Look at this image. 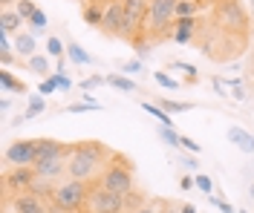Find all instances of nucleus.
Masks as SVG:
<instances>
[{
	"label": "nucleus",
	"instance_id": "27",
	"mask_svg": "<svg viewBox=\"0 0 254 213\" xmlns=\"http://www.w3.org/2000/svg\"><path fill=\"white\" fill-rule=\"evenodd\" d=\"M142 205H147V199H144L139 190H133V193H127V196H125V211H127V213L139 211Z\"/></svg>",
	"mask_w": 254,
	"mask_h": 213
},
{
	"label": "nucleus",
	"instance_id": "39",
	"mask_svg": "<svg viewBox=\"0 0 254 213\" xmlns=\"http://www.w3.org/2000/svg\"><path fill=\"white\" fill-rule=\"evenodd\" d=\"M159 208H162V202H150L147 199V205H142L139 211H133V213H159Z\"/></svg>",
	"mask_w": 254,
	"mask_h": 213
},
{
	"label": "nucleus",
	"instance_id": "15",
	"mask_svg": "<svg viewBox=\"0 0 254 213\" xmlns=\"http://www.w3.org/2000/svg\"><path fill=\"white\" fill-rule=\"evenodd\" d=\"M15 52H17V58H32V55H38V41H35V35H32L29 29L15 35Z\"/></svg>",
	"mask_w": 254,
	"mask_h": 213
},
{
	"label": "nucleus",
	"instance_id": "20",
	"mask_svg": "<svg viewBox=\"0 0 254 213\" xmlns=\"http://www.w3.org/2000/svg\"><path fill=\"white\" fill-rule=\"evenodd\" d=\"M66 58H69L72 64H78V66L93 64V55H90V52H84L75 41H66Z\"/></svg>",
	"mask_w": 254,
	"mask_h": 213
},
{
	"label": "nucleus",
	"instance_id": "25",
	"mask_svg": "<svg viewBox=\"0 0 254 213\" xmlns=\"http://www.w3.org/2000/svg\"><path fill=\"white\" fill-rule=\"evenodd\" d=\"M44 110H47V101L44 98H29V110L20 115L17 121H29V118H35V115H41Z\"/></svg>",
	"mask_w": 254,
	"mask_h": 213
},
{
	"label": "nucleus",
	"instance_id": "14",
	"mask_svg": "<svg viewBox=\"0 0 254 213\" xmlns=\"http://www.w3.org/2000/svg\"><path fill=\"white\" fill-rule=\"evenodd\" d=\"M23 26H26V20L17 15L15 9H0V32L3 35H20L23 32Z\"/></svg>",
	"mask_w": 254,
	"mask_h": 213
},
{
	"label": "nucleus",
	"instance_id": "4",
	"mask_svg": "<svg viewBox=\"0 0 254 213\" xmlns=\"http://www.w3.org/2000/svg\"><path fill=\"white\" fill-rule=\"evenodd\" d=\"M87 196H90V184L87 181H75V179H64L55 184L49 202L55 208H61L64 213H81L84 205H87Z\"/></svg>",
	"mask_w": 254,
	"mask_h": 213
},
{
	"label": "nucleus",
	"instance_id": "3",
	"mask_svg": "<svg viewBox=\"0 0 254 213\" xmlns=\"http://www.w3.org/2000/svg\"><path fill=\"white\" fill-rule=\"evenodd\" d=\"M214 20L228 35H240V38L249 35V12L240 0H217L214 3Z\"/></svg>",
	"mask_w": 254,
	"mask_h": 213
},
{
	"label": "nucleus",
	"instance_id": "42",
	"mask_svg": "<svg viewBox=\"0 0 254 213\" xmlns=\"http://www.w3.org/2000/svg\"><path fill=\"white\" fill-rule=\"evenodd\" d=\"M182 164H185V167H196V159H193V156H182Z\"/></svg>",
	"mask_w": 254,
	"mask_h": 213
},
{
	"label": "nucleus",
	"instance_id": "37",
	"mask_svg": "<svg viewBox=\"0 0 254 213\" xmlns=\"http://www.w3.org/2000/svg\"><path fill=\"white\" fill-rule=\"evenodd\" d=\"M122 69H125L127 75H139L144 66H142V61H127V64H122Z\"/></svg>",
	"mask_w": 254,
	"mask_h": 213
},
{
	"label": "nucleus",
	"instance_id": "35",
	"mask_svg": "<svg viewBox=\"0 0 254 213\" xmlns=\"http://www.w3.org/2000/svg\"><path fill=\"white\" fill-rule=\"evenodd\" d=\"M193 179H196V190H202L205 196H211V193H214V181L208 179V176H202V173H196Z\"/></svg>",
	"mask_w": 254,
	"mask_h": 213
},
{
	"label": "nucleus",
	"instance_id": "18",
	"mask_svg": "<svg viewBox=\"0 0 254 213\" xmlns=\"http://www.w3.org/2000/svg\"><path fill=\"white\" fill-rule=\"evenodd\" d=\"M26 66H29L35 75H44V78H49L52 75V66H49V58L44 55V52H38V55H32V58H26Z\"/></svg>",
	"mask_w": 254,
	"mask_h": 213
},
{
	"label": "nucleus",
	"instance_id": "36",
	"mask_svg": "<svg viewBox=\"0 0 254 213\" xmlns=\"http://www.w3.org/2000/svg\"><path fill=\"white\" fill-rule=\"evenodd\" d=\"M52 75H55V72H52ZM52 75L41 81V86H38V92H41V95H49V92H55V89H58V84H55V78H52Z\"/></svg>",
	"mask_w": 254,
	"mask_h": 213
},
{
	"label": "nucleus",
	"instance_id": "44",
	"mask_svg": "<svg viewBox=\"0 0 254 213\" xmlns=\"http://www.w3.org/2000/svg\"><path fill=\"white\" fill-rule=\"evenodd\" d=\"M17 0H0V6H3V9H9V6H15Z\"/></svg>",
	"mask_w": 254,
	"mask_h": 213
},
{
	"label": "nucleus",
	"instance_id": "1",
	"mask_svg": "<svg viewBox=\"0 0 254 213\" xmlns=\"http://www.w3.org/2000/svg\"><path fill=\"white\" fill-rule=\"evenodd\" d=\"M110 159L113 153L101 141H72L66 156V179L95 184Z\"/></svg>",
	"mask_w": 254,
	"mask_h": 213
},
{
	"label": "nucleus",
	"instance_id": "41",
	"mask_svg": "<svg viewBox=\"0 0 254 213\" xmlns=\"http://www.w3.org/2000/svg\"><path fill=\"white\" fill-rule=\"evenodd\" d=\"M214 205H217V208H220L222 213H237V211H234V208H231V205H228V202H222L220 196H214Z\"/></svg>",
	"mask_w": 254,
	"mask_h": 213
},
{
	"label": "nucleus",
	"instance_id": "33",
	"mask_svg": "<svg viewBox=\"0 0 254 213\" xmlns=\"http://www.w3.org/2000/svg\"><path fill=\"white\" fill-rule=\"evenodd\" d=\"M179 147L185 150V153H190V156H199V153H202V147H199L193 138H188V135H179Z\"/></svg>",
	"mask_w": 254,
	"mask_h": 213
},
{
	"label": "nucleus",
	"instance_id": "19",
	"mask_svg": "<svg viewBox=\"0 0 254 213\" xmlns=\"http://www.w3.org/2000/svg\"><path fill=\"white\" fill-rule=\"evenodd\" d=\"M107 86L113 89H119V92H139V84L133 81V78H127V75H107Z\"/></svg>",
	"mask_w": 254,
	"mask_h": 213
},
{
	"label": "nucleus",
	"instance_id": "34",
	"mask_svg": "<svg viewBox=\"0 0 254 213\" xmlns=\"http://www.w3.org/2000/svg\"><path fill=\"white\" fill-rule=\"evenodd\" d=\"M171 69H182V72H188V81L190 84L196 81V66H193V64H185V61H171Z\"/></svg>",
	"mask_w": 254,
	"mask_h": 213
},
{
	"label": "nucleus",
	"instance_id": "10",
	"mask_svg": "<svg viewBox=\"0 0 254 213\" xmlns=\"http://www.w3.org/2000/svg\"><path fill=\"white\" fill-rule=\"evenodd\" d=\"M35 150H38V162L66 159V156H69V144H66V141H58V138H35Z\"/></svg>",
	"mask_w": 254,
	"mask_h": 213
},
{
	"label": "nucleus",
	"instance_id": "29",
	"mask_svg": "<svg viewBox=\"0 0 254 213\" xmlns=\"http://www.w3.org/2000/svg\"><path fill=\"white\" fill-rule=\"evenodd\" d=\"M179 135H182V132H176L174 127H159V138H162L168 147H179Z\"/></svg>",
	"mask_w": 254,
	"mask_h": 213
},
{
	"label": "nucleus",
	"instance_id": "21",
	"mask_svg": "<svg viewBox=\"0 0 254 213\" xmlns=\"http://www.w3.org/2000/svg\"><path fill=\"white\" fill-rule=\"evenodd\" d=\"M142 110H144V113H150L153 118H159V124H162V127H174V115L165 113V110H162L159 104H150V101H144Z\"/></svg>",
	"mask_w": 254,
	"mask_h": 213
},
{
	"label": "nucleus",
	"instance_id": "32",
	"mask_svg": "<svg viewBox=\"0 0 254 213\" xmlns=\"http://www.w3.org/2000/svg\"><path fill=\"white\" fill-rule=\"evenodd\" d=\"M153 81H156L159 86H165V89H179V86H182V84L174 81V78H171L168 72H156V75H153Z\"/></svg>",
	"mask_w": 254,
	"mask_h": 213
},
{
	"label": "nucleus",
	"instance_id": "5",
	"mask_svg": "<svg viewBox=\"0 0 254 213\" xmlns=\"http://www.w3.org/2000/svg\"><path fill=\"white\" fill-rule=\"evenodd\" d=\"M81 213H127L125 211V196L113 193L107 187H101L98 181L90 184V196H87V205Z\"/></svg>",
	"mask_w": 254,
	"mask_h": 213
},
{
	"label": "nucleus",
	"instance_id": "24",
	"mask_svg": "<svg viewBox=\"0 0 254 213\" xmlns=\"http://www.w3.org/2000/svg\"><path fill=\"white\" fill-rule=\"evenodd\" d=\"M47 23H49L47 12H44V9L38 6V12H35V15L29 17V23H26V26H29V32L35 35V38H38V35H41V32H44V29H47Z\"/></svg>",
	"mask_w": 254,
	"mask_h": 213
},
{
	"label": "nucleus",
	"instance_id": "31",
	"mask_svg": "<svg viewBox=\"0 0 254 213\" xmlns=\"http://www.w3.org/2000/svg\"><path fill=\"white\" fill-rule=\"evenodd\" d=\"M107 84V75H90V78H84V81L78 84L84 92H90V89H95V86H104Z\"/></svg>",
	"mask_w": 254,
	"mask_h": 213
},
{
	"label": "nucleus",
	"instance_id": "46",
	"mask_svg": "<svg viewBox=\"0 0 254 213\" xmlns=\"http://www.w3.org/2000/svg\"><path fill=\"white\" fill-rule=\"evenodd\" d=\"M252 23H254V0H252Z\"/></svg>",
	"mask_w": 254,
	"mask_h": 213
},
{
	"label": "nucleus",
	"instance_id": "6",
	"mask_svg": "<svg viewBox=\"0 0 254 213\" xmlns=\"http://www.w3.org/2000/svg\"><path fill=\"white\" fill-rule=\"evenodd\" d=\"M6 167H35L38 162V150H35V138H17L12 141L6 153H3Z\"/></svg>",
	"mask_w": 254,
	"mask_h": 213
},
{
	"label": "nucleus",
	"instance_id": "45",
	"mask_svg": "<svg viewBox=\"0 0 254 213\" xmlns=\"http://www.w3.org/2000/svg\"><path fill=\"white\" fill-rule=\"evenodd\" d=\"M249 193H252V199H254V181H252V187H249Z\"/></svg>",
	"mask_w": 254,
	"mask_h": 213
},
{
	"label": "nucleus",
	"instance_id": "22",
	"mask_svg": "<svg viewBox=\"0 0 254 213\" xmlns=\"http://www.w3.org/2000/svg\"><path fill=\"white\" fill-rule=\"evenodd\" d=\"M202 6H199V0H176V20H182V17H196Z\"/></svg>",
	"mask_w": 254,
	"mask_h": 213
},
{
	"label": "nucleus",
	"instance_id": "43",
	"mask_svg": "<svg viewBox=\"0 0 254 213\" xmlns=\"http://www.w3.org/2000/svg\"><path fill=\"white\" fill-rule=\"evenodd\" d=\"M179 213H196V208H193V205H190V202H185V205H182V208H179Z\"/></svg>",
	"mask_w": 254,
	"mask_h": 213
},
{
	"label": "nucleus",
	"instance_id": "26",
	"mask_svg": "<svg viewBox=\"0 0 254 213\" xmlns=\"http://www.w3.org/2000/svg\"><path fill=\"white\" fill-rule=\"evenodd\" d=\"M15 12L23 17L26 23H29V17L38 12V3H35V0H17V3H15Z\"/></svg>",
	"mask_w": 254,
	"mask_h": 213
},
{
	"label": "nucleus",
	"instance_id": "9",
	"mask_svg": "<svg viewBox=\"0 0 254 213\" xmlns=\"http://www.w3.org/2000/svg\"><path fill=\"white\" fill-rule=\"evenodd\" d=\"M122 26H125L122 0H107V6H104V20H101V32L110 35V38H122Z\"/></svg>",
	"mask_w": 254,
	"mask_h": 213
},
{
	"label": "nucleus",
	"instance_id": "2",
	"mask_svg": "<svg viewBox=\"0 0 254 213\" xmlns=\"http://www.w3.org/2000/svg\"><path fill=\"white\" fill-rule=\"evenodd\" d=\"M98 184L113 190V193H119V196L133 193L136 190V181H133V164H130V159L122 156V153H113V159L107 162V167L98 176Z\"/></svg>",
	"mask_w": 254,
	"mask_h": 213
},
{
	"label": "nucleus",
	"instance_id": "13",
	"mask_svg": "<svg viewBox=\"0 0 254 213\" xmlns=\"http://www.w3.org/2000/svg\"><path fill=\"white\" fill-rule=\"evenodd\" d=\"M104 6H107V0H84V6H81V17H84V23H87V26H98V29H101V20H104Z\"/></svg>",
	"mask_w": 254,
	"mask_h": 213
},
{
	"label": "nucleus",
	"instance_id": "38",
	"mask_svg": "<svg viewBox=\"0 0 254 213\" xmlns=\"http://www.w3.org/2000/svg\"><path fill=\"white\" fill-rule=\"evenodd\" d=\"M52 78H55V84H58V89H69V86H72V81L66 78V72H55Z\"/></svg>",
	"mask_w": 254,
	"mask_h": 213
},
{
	"label": "nucleus",
	"instance_id": "7",
	"mask_svg": "<svg viewBox=\"0 0 254 213\" xmlns=\"http://www.w3.org/2000/svg\"><path fill=\"white\" fill-rule=\"evenodd\" d=\"M35 167H6L3 170V190L6 196H17V193H26L32 184H35Z\"/></svg>",
	"mask_w": 254,
	"mask_h": 213
},
{
	"label": "nucleus",
	"instance_id": "48",
	"mask_svg": "<svg viewBox=\"0 0 254 213\" xmlns=\"http://www.w3.org/2000/svg\"><path fill=\"white\" fill-rule=\"evenodd\" d=\"M252 89H254V78H252Z\"/></svg>",
	"mask_w": 254,
	"mask_h": 213
},
{
	"label": "nucleus",
	"instance_id": "8",
	"mask_svg": "<svg viewBox=\"0 0 254 213\" xmlns=\"http://www.w3.org/2000/svg\"><path fill=\"white\" fill-rule=\"evenodd\" d=\"M6 205L12 208V213H49L52 211V202L44 196H35V193H17V196H6Z\"/></svg>",
	"mask_w": 254,
	"mask_h": 213
},
{
	"label": "nucleus",
	"instance_id": "23",
	"mask_svg": "<svg viewBox=\"0 0 254 213\" xmlns=\"http://www.w3.org/2000/svg\"><path fill=\"white\" fill-rule=\"evenodd\" d=\"M159 107H162L165 113H171V115L190 113V110H193V104H188V101H174V98H159Z\"/></svg>",
	"mask_w": 254,
	"mask_h": 213
},
{
	"label": "nucleus",
	"instance_id": "16",
	"mask_svg": "<svg viewBox=\"0 0 254 213\" xmlns=\"http://www.w3.org/2000/svg\"><path fill=\"white\" fill-rule=\"evenodd\" d=\"M228 141H234L243 153H254V135L252 132H246L243 127H228Z\"/></svg>",
	"mask_w": 254,
	"mask_h": 213
},
{
	"label": "nucleus",
	"instance_id": "47",
	"mask_svg": "<svg viewBox=\"0 0 254 213\" xmlns=\"http://www.w3.org/2000/svg\"><path fill=\"white\" fill-rule=\"evenodd\" d=\"M237 213H249V211H237Z\"/></svg>",
	"mask_w": 254,
	"mask_h": 213
},
{
	"label": "nucleus",
	"instance_id": "30",
	"mask_svg": "<svg viewBox=\"0 0 254 213\" xmlns=\"http://www.w3.org/2000/svg\"><path fill=\"white\" fill-rule=\"evenodd\" d=\"M90 110H101L98 101H78V104H66V113H90Z\"/></svg>",
	"mask_w": 254,
	"mask_h": 213
},
{
	"label": "nucleus",
	"instance_id": "28",
	"mask_svg": "<svg viewBox=\"0 0 254 213\" xmlns=\"http://www.w3.org/2000/svg\"><path fill=\"white\" fill-rule=\"evenodd\" d=\"M64 52H66V46H64L61 38H55V35L47 38V55H52V58L58 61V58H64Z\"/></svg>",
	"mask_w": 254,
	"mask_h": 213
},
{
	"label": "nucleus",
	"instance_id": "12",
	"mask_svg": "<svg viewBox=\"0 0 254 213\" xmlns=\"http://www.w3.org/2000/svg\"><path fill=\"white\" fill-rule=\"evenodd\" d=\"M196 32H199V17H182L171 29V41L174 43H193Z\"/></svg>",
	"mask_w": 254,
	"mask_h": 213
},
{
	"label": "nucleus",
	"instance_id": "17",
	"mask_svg": "<svg viewBox=\"0 0 254 213\" xmlns=\"http://www.w3.org/2000/svg\"><path fill=\"white\" fill-rule=\"evenodd\" d=\"M0 86H3L6 92H17V95H26V92H29V86L20 81V78H15L9 69H3V72H0Z\"/></svg>",
	"mask_w": 254,
	"mask_h": 213
},
{
	"label": "nucleus",
	"instance_id": "11",
	"mask_svg": "<svg viewBox=\"0 0 254 213\" xmlns=\"http://www.w3.org/2000/svg\"><path fill=\"white\" fill-rule=\"evenodd\" d=\"M35 176L41 181H52V184H58V181L66 179V159H49V162H38L35 164Z\"/></svg>",
	"mask_w": 254,
	"mask_h": 213
},
{
	"label": "nucleus",
	"instance_id": "40",
	"mask_svg": "<svg viewBox=\"0 0 254 213\" xmlns=\"http://www.w3.org/2000/svg\"><path fill=\"white\" fill-rule=\"evenodd\" d=\"M179 187H182V190H190V187H196V179H193V176H182V179H179Z\"/></svg>",
	"mask_w": 254,
	"mask_h": 213
}]
</instances>
